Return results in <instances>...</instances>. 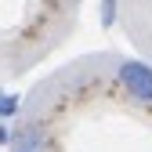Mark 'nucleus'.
Masks as SVG:
<instances>
[{"label": "nucleus", "instance_id": "nucleus-1", "mask_svg": "<svg viewBox=\"0 0 152 152\" xmlns=\"http://www.w3.org/2000/svg\"><path fill=\"white\" fill-rule=\"evenodd\" d=\"M116 76H120L123 91H127L134 102L152 105V65H145V62H138V58H127V62H120Z\"/></svg>", "mask_w": 152, "mask_h": 152}, {"label": "nucleus", "instance_id": "nucleus-2", "mask_svg": "<svg viewBox=\"0 0 152 152\" xmlns=\"http://www.w3.org/2000/svg\"><path fill=\"white\" fill-rule=\"evenodd\" d=\"M44 145H47V134H44V127L36 123V120H29V123H18L15 130H11V152H44Z\"/></svg>", "mask_w": 152, "mask_h": 152}, {"label": "nucleus", "instance_id": "nucleus-3", "mask_svg": "<svg viewBox=\"0 0 152 152\" xmlns=\"http://www.w3.org/2000/svg\"><path fill=\"white\" fill-rule=\"evenodd\" d=\"M18 105H22V98H18L15 91H4L0 87V120H11V116H18Z\"/></svg>", "mask_w": 152, "mask_h": 152}, {"label": "nucleus", "instance_id": "nucleus-4", "mask_svg": "<svg viewBox=\"0 0 152 152\" xmlns=\"http://www.w3.org/2000/svg\"><path fill=\"white\" fill-rule=\"evenodd\" d=\"M102 22L105 26L116 22V0H102Z\"/></svg>", "mask_w": 152, "mask_h": 152}, {"label": "nucleus", "instance_id": "nucleus-5", "mask_svg": "<svg viewBox=\"0 0 152 152\" xmlns=\"http://www.w3.org/2000/svg\"><path fill=\"white\" fill-rule=\"evenodd\" d=\"M0 145H11V127L0 120Z\"/></svg>", "mask_w": 152, "mask_h": 152}]
</instances>
